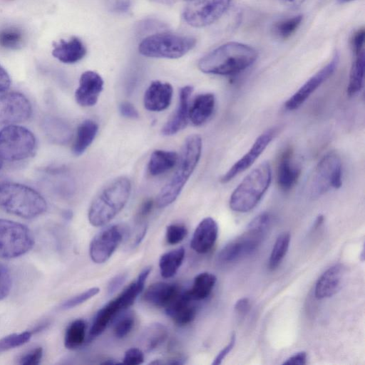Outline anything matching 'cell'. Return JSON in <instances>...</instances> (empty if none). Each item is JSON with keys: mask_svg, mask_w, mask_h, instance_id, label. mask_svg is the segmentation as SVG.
<instances>
[{"mask_svg": "<svg viewBox=\"0 0 365 365\" xmlns=\"http://www.w3.org/2000/svg\"><path fill=\"white\" fill-rule=\"evenodd\" d=\"M86 334V324L84 320L78 319L73 321L66 328L64 336V345L68 349H76L84 342Z\"/></svg>", "mask_w": 365, "mask_h": 365, "instance_id": "obj_33", "label": "cell"}, {"mask_svg": "<svg viewBox=\"0 0 365 365\" xmlns=\"http://www.w3.org/2000/svg\"><path fill=\"white\" fill-rule=\"evenodd\" d=\"M34 245V237L24 225L0 219V258L14 259L29 252Z\"/></svg>", "mask_w": 365, "mask_h": 365, "instance_id": "obj_9", "label": "cell"}, {"mask_svg": "<svg viewBox=\"0 0 365 365\" xmlns=\"http://www.w3.org/2000/svg\"><path fill=\"white\" fill-rule=\"evenodd\" d=\"M235 334L233 332L230 342L218 353V354L215 358L212 364L213 365H218L222 363L223 359L226 357V356L231 351V350L233 349L235 344Z\"/></svg>", "mask_w": 365, "mask_h": 365, "instance_id": "obj_46", "label": "cell"}, {"mask_svg": "<svg viewBox=\"0 0 365 365\" xmlns=\"http://www.w3.org/2000/svg\"><path fill=\"white\" fill-rule=\"evenodd\" d=\"M154 201L152 199H148L140 205L138 216L139 218H143L148 215L153 210Z\"/></svg>", "mask_w": 365, "mask_h": 365, "instance_id": "obj_50", "label": "cell"}, {"mask_svg": "<svg viewBox=\"0 0 365 365\" xmlns=\"http://www.w3.org/2000/svg\"><path fill=\"white\" fill-rule=\"evenodd\" d=\"M12 287V277L9 268L0 262V300L6 297Z\"/></svg>", "mask_w": 365, "mask_h": 365, "instance_id": "obj_41", "label": "cell"}, {"mask_svg": "<svg viewBox=\"0 0 365 365\" xmlns=\"http://www.w3.org/2000/svg\"><path fill=\"white\" fill-rule=\"evenodd\" d=\"M290 240L289 232H284L277 237L268 260L269 269L274 270L279 265L288 251Z\"/></svg>", "mask_w": 365, "mask_h": 365, "instance_id": "obj_34", "label": "cell"}, {"mask_svg": "<svg viewBox=\"0 0 365 365\" xmlns=\"http://www.w3.org/2000/svg\"><path fill=\"white\" fill-rule=\"evenodd\" d=\"M249 307L250 301L247 298H242L239 299L235 305V311L240 314L247 313Z\"/></svg>", "mask_w": 365, "mask_h": 365, "instance_id": "obj_51", "label": "cell"}, {"mask_svg": "<svg viewBox=\"0 0 365 365\" xmlns=\"http://www.w3.org/2000/svg\"><path fill=\"white\" fill-rule=\"evenodd\" d=\"M257 58V52L252 46L230 41L203 56L198 62V68L205 73L233 75L250 67Z\"/></svg>", "mask_w": 365, "mask_h": 365, "instance_id": "obj_1", "label": "cell"}, {"mask_svg": "<svg viewBox=\"0 0 365 365\" xmlns=\"http://www.w3.org/2000/svg\"><path fill=\"white\" fill-rule=\"evenodd\" d=\"M103 80L93 71L83 73L79 79V86L75 92L77 103L83 107L94 106L103 89Z\"/></svg>", "mask_w": 365, "mask_h": 365, "instance_id": "obj_16", "label": "cell"}, {"mask_svg": "<svg viewBox=\"0 0 365 365\" xmlns=\"http://www.w3.org/2000/svg\"><path fill=\"white\" fill-rule=\"evenodd\" d=\"M232 0H189L182 19L192 27H204L218 20L227 10Z\"/></svg>", "mask_w": 365, "mask_h": 365, "instance_id": "obj_11", "label": "cell"}, {"mask_svg": "<svg viewBox=\"0 0 365 365\" xmlns=\"http://www.w3.org/2000/svg\"><path fill=\"white\" fill-rule=\"evenodd\" d=\"M218 235L216 221L207 217L200 221L195 228L190 242V247L197 253L208 252L214 246Z\"/></svg>", "mask_w": 365, "mask_h": 365, "instance_id": "obj_19", "label": "cell"}, {"mask_svg": "<svg viewBox=\"0 0 365 365\" xmlns=\"http://www.w3.org/2000/svg\"><path fill=\"white\" fill-rule=\"evenodd\" d=\"M144 361V354L139 348H130L128 349L123 358V364L127 365H139Z\"/></svg>", "mask_w": 365, "mask_h": 365, "instance_id": "obj_43", "label": "cell"}, {"mask_svg": "<svg viewBox=\"0 0 365 365\" xmlns=\"http://www.w3.org/2000/svg\"><path fill=\"white\" fill-rule=\"evenodd\" d=\"M43 356L42 347H36L23 354L19 361L21 365H37Z\"/></svg>", "mask_w": 365, "mask_h": 365, "instance_id": "obj_42", "label": "cell"}, {"mask_svg": "<svg viewBox=\"0 0 365 365\" xmlns=\"http://www.w3.org/2000/svg\"><path fill=\"white\" fill-rule=\"evenodd\" d=\"M121 299L118 295L97 312L90 329L88 334L90 339L101 334L117 314L126 309Z\"/></svg>", "mask_w": 365, "mask_h": 365, "instance_id": "obj_25", "label": "cell"}, {"mask_svg": "<svg viewBox=\"0 0 365 365\" xmlns=\"http://www.w3.org/2000/svg\"><path fill=\"white\" fill-rule=\"evenodd\" d=\"M31 113V105L22 93L9 92L0 94V125L24 122Z\"/></svg>", "mask_w": 365, "mask_h": 365, "instance_id": "obj_13", "label": "cell"}, {"mask_svg": "<svg viewBox=\"0 0 365 365\" xmlns=\"http://www.w3.org/2000/svg\"><path fill=\"white\" fill-rule=\"evenodd\" d=\"M187 234V230L185 225L180 224L170 225L166 228V241L172 245L179 244L185 239Z\"/></svg>", "mask_w": 365, "mask_h": 365, "instance_id": "obj_39", "label": "cell"}, {"mask_svg": "<svg viewBox=\"0 0 365 365\" xmlns=\"http://www.w3.org/2000/svg\"><path fill=\"white\" fill-rule=\"evenodd\" d=\"M135 324V317L132 313H128L120 318L114 326L113 332L118 339L125 337Z\"/></svg>", "mask_w": 365, "mask_h": 365, "instance_id": "obj_38", "label": "cell"}, {"mask_svg": "<svg viewBox=\"0 0 365 365\" xmlns=\"http://www.w3.org/2000/svg\"><path fill=\"white\" fill-rule=\"evenodd\" d=\"M303 16L299 14L276 22L272 29V34L279 39H287L292 36L302 24Z\"/></svg>", "mask_w": 365, "mask_h": 365, "instance_id": "obj_35", "label": "cell"}, {"mask_svg": "<svg viewBox=\"0 0 365 365\" xmlns=\"http://www.w3.org/2000/svg\"><path fill=\"white\" fill-rule=\"evenodd\" d=\"M180 292L175 284L159 282L152 284L145 289L143 299L153 306L165 308Z\"/></svg>", "mask_w": 365, "mask_h": 365, "instance_id": "obj_24", "label": "cell"}, {"mask_svg": "<svg viewBox=\"0 0 365 365\" xmlns=\"http://www.w3.org/2000/svg\"><path fill=\"white\" fill-rule=\"evenodd\" d=\"M24 34L16 27H7L0 31V46L6 49L15 50L21 47Z\"/></svg>", "mask_w": 365, "mask_h": 365, "instance_id": "obj_36", "label": "cell"}, {"mask_svg": "<svg viewBox=\"0 0 365 365\" xmlns=\"http://www.w3.org/2000/svg\"><path fill=\"white\" fill-rule=\"evenodd\" d=\"M277 128L263 132L254 142L250 150L220 178L222 183H227L249 168L263 153L277 133Z\"/></svg>", "mask_w": 365, "mask_h": 365, "instance_id": "obj_15", "label": "cell"}, {"mask_svg": "<svg viewBox=\"0 0 365 365\" xmlns=\"http://www.w3.org/2000/svg\"><path fill=\"white\" fill-rule=\"evenodd\" d=\"M167 336V328L162 324L153 323L144 330L140 341L144 350L150 352L163 343Z\"/></svg>", "mask_w": 365, "mask_h": 365, "instance_id": "obj_31", "label": "cell"}, {"mask_svg": "<svg viewBox=\"0 0 365 365\" xmlns=\"http://www.w3.org/2000/svg\"><path fill=\"white\" fill-rule=\"evenodd\" d=\"M324 220V216H323V215H319V216L317 217V219H316V220H315V222H314V223L313 229H314V230H316V229H317L318 227H320V225L323 223Z\"/></svg>", "mask_w": 365, "mask_h": 365, "instance_id": "obj_53", "label": "cell"}, {"mask_svg": "<svg viewBox=\"0 0 365 365\" xmlns=\"http://www.w3.org/2000/svg\"><path fill=\"white\" fill-rule=\"evenodd\" d=\"M185 251L180 247L162 255L159 259V268L161 276L168 279L173 277L182 264Z\"/></svg>", "mask_w": 365, "mask_h": 365, "instance_id": "obj_30", "label": "cell"}, {"mask_svg": "<svg viewBox=\"0 0 365 365\" xmlns=\"http://www.w3.org/2000/svg\"><path fill=\"white\" fill-rule=\"evenodd\" d=\"M307 364V354L299 351L292 355L284 361L283 364L303 365Z\"/></svg>", "mask_w": 365, "mask_h": 365, "instance_id": "obj_48", "label": "cell"}, {"mask_svg": "<svg viewBox=\"0 0 365 365\" xmlns=\"http://www.w3.org/2000/svg\"><path fill=\"white\" fill-rule=\"evenodd\" d=\"M125 233L121 225H113L101 230L92 240L89 254L93 262H106L122 242Z\"/></svg>", "mask_w": 365, "mask_h": 365, "instance_id": "obj_12", "label": "cell"}, {"mask_svg": "<svg viewBox=\"0 0 365 365\" xmlns=\"http://www.w3.org/2000/svg\"><path fill=\"white\" fill-rule=\"evenodd\" d=\"M179 156L174 151L163 150H154L149 159L148 170L152 176L163 174L177 165Z\"/></svg>", "mask_w": 365, "mask_h": 365, "instance_id": "obj_27", "label": "cell"}, {"mask_svg": "<svg viewBox=\"0 0 365 365\" xmlns=\"http://www.w3.org/2000/svg\"><path fill=\"white\" fill-rule=\"evenodd\" d=\"M271 180L270 164L264 161L250 171L233 190L230 207L238 212H247L254 209L267 190Z\"/></svg>", "mask_w": 365, "mask_h": 365, "instance_id": "obj_5", "label": "cell"}, {"mask_svg": "<svg viewBox=\"0 0 365 365\" xmlns=\"http://www.w3.org/2000/svg\"><path fill=\"white\" fill-rule=\"evenodd\" d=\"M99 292H100V289L98 287L90 288L88 290L66 301L63 304H62L61 308L62 309H68L73 308V307L85 302L86 301L88 300L89 299L93 297Z\"/></svg>", "mask_w": 365, "mask_h": 365, "instance_id": "obj_40", "label": "cell"}, {"mask_svg": "<svg viewBox=\"0 0 365 365\" xmlns=\"http://www.w3.org/2000/svg\"><path fill=\"white\" fill-rule=\"evenodd\" d=\"M344 274V267L341 264H336L328 268L316 283L315 297L322 299L334 295L341 287Z\"/></svg>", "mask_w": 365, "mask_h": 365, "instance_id": "obj_21", "label": "cell"}, {"mask_svg": "<svg viewBox=\"0 0 365 365\" xmlns=\"http://www.w3.org/2000/svg\"><path fill=\"white\" fill-rule=\"evenodd\" d=\"M216 281V277L212 273H200L194 278L191 288L185 292L192 301L205 299L210 294Z\"/></svg>", "mask_w": 365, "mask_h": 365, "instance_id": "obj_29", "label": "cell"}, {"mask_svg": "<svg viewBox=\"0 0 365 365\" xmlns=\"http://www.w3.org/2000/svg\"><path fill=\"white\" fill-rule=\"evenodd\" d=\"M272 223V215L267 212L256 216L245 232L227 244L218 253L217 259L223 264L236 262L255 252L267 235Z\"/></svg>", "mask_w": 365, "mask_h": 365, "instance_id": "obj_6", "label": "cell"}, {"mask_svg": "<svg viewBox=\"0 0 365 365\" xmlns=\"http://www.w3.org/2000/svg\"><path fill=\"white\" fill-rule=\"evenodd\" d=\"M284 6L294 9L299 7L305 0H279Z\"/></svg>", "mask_w": 365, "mask_h": 365, "instance_id": "obj_52", "label": "cell"}, {"mask_svg": "<svg viewBox=\"0 0 365 365\" xmlns=\"http://www.w3.org/2000/svg\"><path fill=\"white\" fill-rule=\"evenodd\" d=\"M192 36L173 33H159L143 38L138 46L139 53L147 57L178 58L195 47Z\"/></svg>", "mask_w": 365, "mask_h": 365, "instance_id": "obj_7", "label": "cell"}, {"mask_svg": "<svg viewBox=\"0 0 365 365\" xmlns=\"http://www.w3.org/2000/svg\"><path fill=\"white\" fill-rule=\"evenodd\" d=\"M36 146L34 135L25 127L8 125L0 130V152L7 160L28 158L34 154Z\"/></svg>", "mask_w": 365, "mask_h": 365, "instance_id": "obj_10", "label": "cell"}, {"mask_svg": "<svg viewBox=\"0 0 365 365\" xmlns=\"http://www.w3.org/2000/svg\"><path fill=\"white\" fill-rule=\"evenodd\" d=\"M0 208L20 217L32 219L45 212L47 205L42 195L30 187L0 182Z\"/></svg>", "mask_w": 365, "mask_h": 365, "instance_id": "obj_4", "label": "cell"}, {"mask_svg": "<svg viewBox=\"0 0 365 365\" xmlns=\"http://www.w3.org/2000/svg\"><path fill=\"white\" fill-rule=\"evenodd\" d=\"M301 173L300 167L293 159L292 148H286L279 157L277 166V182L282 191L290 190L297 183Z\"/></svg>", "mask_w": 365, "mask_h": 365, "instance_id": "obj_18", "label": "cell"}, {"mask_svg": "<svg viewBox=\"0 0 365 365\" xmlns=\"http://www.w3.org/2000/svg\"><path fill=\"white\" fill-rule=\"evenodd\" d=\"M98 130V124L90 119L85 120L78 127L72 152L76 156L82 155L95 139Z\"/></svg>", "mask_w": 365, "mask_h": 365, "instance_id": "obj_28", "label": "cell"}, {"mask_svg": "<svg viewBox=\"0 0 365 365\" xmlns=\"http://www.w3.org/2000/svg\"><path fill=\"white\" fill-rule=\"evenodd\" d=\"M185 291L180 293L165 309L167 315L178 326L192 322L196 316V307Z\"/></svg>", "mask_w": 365, "mask_h": 365, "instance_id": "obj_22", "label": "cell"}, {"mask_svg": "<svg viewBox=\"0 0 365 365\" xmlns=\"http://www.w3.org/2000/svg\"><path fill=\"white\" fill-rule=\"evenodd\" d=\"M31 331L12 334L0 339V353L26 344L31 338Z\"/></svg>", "mask_w": 365, "mask_h": 365, "instance_id": "obj_37", "label": "cell"}, {"mask_svg": "<svg viewBox=\"0 0 365 365\" xmlns=\"http://www.w3.org/2000/svg\"><path fill=\"white\" fill-rule=\"evenodd\" d=\"M11 84V79L6 71L0 65V93L7 91Z\"/></svg>", "mask_w": 365, "mask_h": 365, "instance_id": "obj_49", "label": "cell"}, {"mask_svg": "<svg viewBox=\"0 0 365 365\" xmlns=\"http://www.w3.org/2000/svg\"><path fill=\"white\" fill-rule=\"evenodd\" d=\"M365 31L364 28L358 29L352 36L351 46L354 56L364 51Z\"/></svg>", "mask_w": 365, "mask_h": 365, "instance_id": "obj_44", "label": "cell"}, {"mask_svg": "<svg viewBox=\"0 0 365 365\" xmlns=\"http://www.w3.org/2000/svg\"><path fill=\"white\" fill-rule=\"evenodd\" d=\"M4 157H3V155H2V154H1V152H0V169H1V168H2V166H3V164H4Z\"/></svg>", "mask_w": 365, "mask_h": 365, "instance_id": "obj_54", "label": "cell"}, {"mask_svg": "<svg viewBox=\"0 0 365 365\" xmlns=\"http://www.w3.org/2000/svg\"><path fill=\"white\" fill-rule=\"evenodd\" d=\"M341 185V158L336 152H329L315 167L307 185L309 193L313 198L318 197L331 188H339Z\"/></svg>", "mask_w": 365, "mask_h": 365, "instance_id": "obj_8", "label": "cell"}, {"mask_svg": "<svg viewBox=\"0 0 365 365\" xmlns=\"http://www.w3.org/2000/svg\"><path fill=\"white\" fill-rule=\"evenodd\" d=\"M339 61V54L336 51L330 61L310 77L287 101L284 108L294 110L299 108L309 97L335 71Z\"/></svg>", "mask_w": 365, "mask_h": 365, "instance_id": "obj_14", "label": "cell"}, {"mask_svg": "<svg viewBox=\"0 0 365 365\" xmlns=\"http://www.w3.org/2000/svg\"><path fill=\"white\" fill-rule=\"evenodd\" d=\"M202 147V138L199 135H190L185 139L177 168L156 198L158 207L164 208L178 198L200 160Z\"/></svg>", "mask_w": 365, "mask_h": 365, "instance_id": "obj_3", "label": "cell"}, {"mask_svg": "<svg viewBox=\"0 0 365 365\" xmlns=\"http://www.w3.org/2000/svg\"><path fill=\"white\" fill-rule=\"evenodd\" d=\"M215 106V98L212 93H205L197 96L189 108V120L196 126L204 124L212 116Z\"/></svg>", "mask_w": 365, "mask_h": 365, "instance_id": "obj_26", "label": "cell"}, {"mask_svg": "<svg viewBox=\"0 0 365 365\" xmlns=\"http://www.w3.org/2000/svg\"><path fill=\"white\" fill-rule=\"evenodd\" d=\"M86 54V48L82 41L76 36L68 40L61 39L54 43L52 55L62 63H74Z\"/></svg>", "mask_w": 365, "mask_h": 365, "instance_id": "obj_23", "label": "cell"}, {"mask_svg": "<svg viewBox=\"0 0 365 365\" xmlns=\"http://www.w3.org/2000/svg\"><path fill=\"white\" fill-rule=\"evenodd\" d=\"M173 89L169 83L160 81L151 82L145 92L143 104L150 111H162L170 106Z\"/></svg>", "mask_w": 365, "mask_h": 365, "instance_id": "obj_20", "label": "cell"}, {"mask_svg": "<svg viewBox=\"0 0 365 365\" xmlns=\"http://www.w3.org/2000/svg\"><path fill=\"white\" fill-rule=\"evenodd\" d=\"M193 87L185 86L180 88L177 108L161 129L163 135H173L184 129L189 120V101Z\"/></svg>", "mask_w": 365, "mask_h": 365, "instance_id": "obj_17", "label": "cell"}, {"mask_svg": "<svg viewBox=\"0 0 365 365\" xmlns=\"http://www.w3.org/2000/svg\"><path fill=\"white\" fill-rule=\"evenodd\" d=\"M189 1V0H188Z\"/></svg>", "mask_w": 365, "mask_h": 365, "instance_id": "obj_56", "label": "cell"}, {"mask_svg": "<svg viewBox=\"0 0 365 365\" xmlns=\"http://www.w3.org/2000/svg\"><path fill=\"white\" fill-rule=\"evenodd\" d=\"M353 1H354V0H338V2L339 4H346V3Z\"/></svg>", "mask_w": 365, "mask_h": 365, "instance_id": "obj_55", "label": "cell"}, {"mask_svg": "<svg viewBox=\"0 0 365 365\" xmlns=\"http://www.w3.org/2000/svg\"><path fill=\"white\" fill-rule=\"evenodd\" d=\"M127 275L125 274H120L110 279L108 285V293L112 294L116 292L119 287L125 282Z\"/></svg>", "mask_w": 365, "mask_h": 365, "instance_id": "obj_47", "label": "cell"}, {"mask_svg": "<svg viewBox=\"0 0 365 365\" xmlns=\"http://www.w3.org/2000/svg\"><path fill=\"white\" fill-rule=\"evenodd\" d=\"M364 51H362L359 54L355 55L351 65L347 86V93L349 96H354L361 90L364 85Z\"/></svg>", "mask_w": 365, "mask_h": 365, "instance_id": "obj_32", "label": "cell"}, {"mask_svg": "<svg viewBox=\"0 0 365 365\" xmlns=\"http://www.w3.org/2000/svg\"><path fill=\"white\" fill-rule=\"evenodd\" d=\"M119 111L121 115L125 118L135 119L139 117V114L135 106L127 101L123 102L119 106Z\"/></svg>", "mask_w": 365, "mask_h": 365, "instance_id": "obj_45", "label": "cell"}, {"mask_svg": "<svg viewBox=\"0 0 365 365\" xmlns=\"http://www.w3.org/2000/svg\"><path fill=\"white\" fill-rule=\"evenodd\" d=\"M131 192L130 180L118 177L104 185L93 198L88 213L89 222L94 227L105 225L125 207Z\"/></svg>", "mask_w": 365, "mask_h": 365, "instance_id": "obj_2", "label": "cell"}]
</instances>
